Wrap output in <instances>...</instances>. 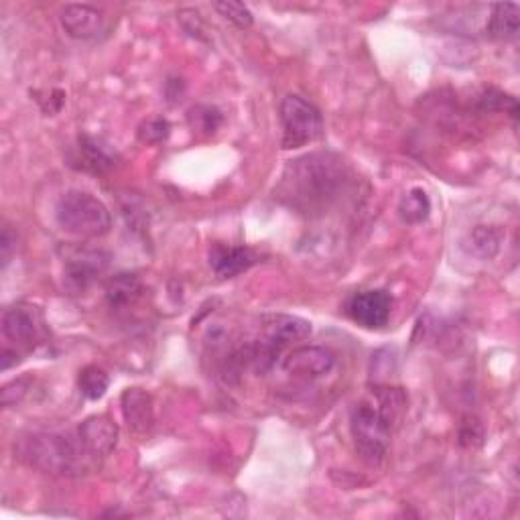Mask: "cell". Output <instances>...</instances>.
<instances>
[{"label": "cell", "instance_id": "obj_7", "mask_svg": "<svg viewBox=\"0 0 520 520\" xmlns=\"http://www.w3.org/2000/svg\"><path fill=\"white\" fill-rule=\"evenodd\" d=\"M3 334L9 342L23 346V348H35L47 340V321L43 317V311L29 303H17L9 307L3 315Z\"/></svg>", "mask_w": 520, "mask_h": 520}, {"label": "cell", "instance_id": "obj_1", "mask_svg": "<svg viewBox=\"0 0 520 520\" xmlns=\"http://www.w3.org/2000/svg\"><path fill=\"white\" fill-rule=\"evenodd\" d=\"M348 177V165L338 155L311 153L287 165L275 198L299 214H323L340 198Z\"/></svg>", "mask_w": 520, "mask_h": 520}, {"label": "cell", "instance_id": "obj_14", "mask_svg": "<svg viewBox=\"0 0 520 520\" xmlns=\"http://www.w3.org/2000/svg\"><path fill=\"white\" fill-rule=\"evenodd\" d=\"M258 263V254L244 246H222L216 244L210 250V265L216 277L220 279H232L244 271H248L252 265Z\"/></svg>", "mask_w": 520, "mask_h": 520}, {"label": "cell", "instance_id": "obj_25", "mask_svg": "<svg viewBox=\"0 0 520 520\" xmlns=\"http://www.w3.org/2000/svg\"><path fill=\"white\" fill-rule=\"evenodd\" d=\"M27 395V380H13L3 388V405L11 407L21 403V399Z\"/></svg>", "mask_w": 520, "mask_h": 520}, {"label": "cell", "instance_id": "obj_18", "mask_svg": "<svg viewBox=\"0 0 520 520\" xmlns=\"http://www.w3.org/2000/svg\"><path fill=\"white\" fill-rule=\"evenodd\" d=\"M431 214V200L425 189L413 187L399 204V216L407 224H421Z\"/></svg>", "mask_w": 520, "mask_h": 520}, {"label": "cell", "instance_id": "obj_4", "mask_svg": "<svg viewBox=\"0 0 520 520\" xmlns=\"http://www.w3.org/2000/svg\"><path fill=\"white\" fill-rule=\"evenodd\" d=\"M55 222L63 232L80 238H98L112 228V216L104 202L80 189L61 195L55 206Z\"/></svg>", "mask_w": 520, "mask_h": 520}, {"label": "cell", "instance_id": "obj_2", "mask_svg": "<svg viewBox=\"0 0 520 520\" xmlns=\"http://www.w3.org/2000/svg\"><path fill=\"white\" fill-rule=\"evenodd\" d=\"M407 411L403 388L374 384L356 405L350 419L356 451L368 466H380L386 458L390 437Z\"/></svg>", "mask_w": 520, "mask_h": 520}, {"label": "cell", "instance_id": "obj_5", "mask_svg": "<svg viewBox=\"0 0 520 520\" xmlns=\"http://www.w3.org/2000/svg\"><path fill=\"white\" fill-rule=\"evenodd\" d=\"M283 149H299L323 137L321 112L297 94H289L281 102Z\"/></svg>", "mask_w": 520, "mask_h": 520}, {"label": "cell", "instance_id": "obj_23", "mask_svg": "<svg viewBox=\"0 0 520 520\" xmlns=\"http://www.w3.org/2000/svg\"><path fill=\"white\" fill-rule=\"evenodd\" d=\"M169 122L165 118H151L141 124L139 128V141L145 145H159L169 137Z\"/></svg>", "mask_w": 520, "mask_h": 520}, {"label": "cell", "instance_id": "obj_22", "mask_svg": "<svg viewBox=\"0 0 520 520\" xmlns=\"http://www.w3.org/2000/svg\"><path fill=\"white\" fill-rule=\"evenodd\" d=\"M214 9L238 29H248L254 23V17L244 3H228V0H224V3H216Z\"/></svg>", "mask_w": 520, "mask_h": 520}, {"label": "cell", "instance_id": "obj_19", "mask_svg": "<svg viewBox=\"0 0 520 520\" xmlns=\"http://www.w3.org/2000/svg\"><path fill=\"white\" fill-rule=\"evenodd\" d=\"M78 386H80V393L88 401H98V399H102L106 395V390L110 386V378H108L104 368H100L96 364H90V366L80 370Z\"/></svg>", "mask_w": 520, "mask_h": 520}, {"label": "cell", "instance_id": "obj_16", "mask_svg": "<svg viewBox=\"0 0 520 520\" xmlns=\"http://www.w3.org/2000/svg\"><path fill=\"white\" fill-rule=\"evenodd\" d=\"M143 293V283L137 275H116L106 285V301L112 309H122L133 305Z\"/></svg>", "mask_w": 520, "mask_h": 520}, {"label": "cell", "instance_id": "obj_13", "mask_svg": "<svg viewBox=\"0 0 520 520\" xmlns=\"http://www.w3.org/2000/svg\"><path fill=\"white\" fill-rule=\"evenodd\" d=\"M59 21H61V27L65 29V33L74 39H82V41L98 37L104 27L102 13L90 5L63 7Z\"/></svg>", "mask_w": 520, "mask_h": 520}, {"label": "cell", "instance_id": "obj_26", "mask_svg": "<svg viewBox=\"0 0 520 520\" xmlns=\"http://www.w3.org/2000/svg\"><path fill=\"white\" fill-rule=\"evenodd\" d=\"M17 242V238L13 236L11 228L3 230V238H0V248H3V269H7V265L11 263V254H13V244Z\"/></svg>", "mask_w": 520, "mask_h": 520}, {"label": "cell", "instance_id": "obj_15", "mask_svg": "<svg viewBox=\"0 0 520 520\" xmlns=\"http://www.w3.org/2000/svg\"><path fill=\"white\" fill-rule=\"evenodd\" d=\"M74 163H78V169L90 173H104L110 167H114V155L106 147H102L100 141L92 137H80Z\"/></svg>", "mask_w": 520, "mask_h": 520}, {"label": "cell", "instance_id": "obj_24", "mask_svg": "<svg viewBox=\"0 0 520 520\" xmlns=\"http://www.w3.org/2000/svg\"><path fill=\"white\" fill-rule=\"evenodd\" d=\"M484 439V427L476 417H466L460 427V445L462 447H476Z\"/></svg>", "mask_w": 520, "mask_h": 520}, {"label": "cell", "instance_id": "obj_12", "mask_svg": "<svg viewBox=\"0 0 520 520\" xmlns=\"http://www.w3.org/2000/svg\"><path fill=\"white\" fill-rule=\"evenodd\" d=\"M78 435L96 458H106L118 443V425L108 415H94L80 425Z\"/></svg>", "mask_w": 520, "mask_h": 520}, {"label": "cell", "instance_id": "obj_6", "mask_svg": "<svg viewBox=\"0 0 520 520\" xmlns=\"http://www.w3.org/2000/svg\"><path fill=\"white\" fill-rule=\"evenodd\" d=\"M110 254L102 248L72 246L63 252V279L74 295L84 293L110 267Z\"/></svg>", "mask_w": 520, "mask_h": 520}, {"label": "cell", "instance_id": "obj_3", "mask_svg": "<svg viewBox=\"0 0 520 520\" xmlns=\"http://www.w3.org/2000/svg\"><path fill=\"white\" fill-rule=\"evenodd\" d=\"M17 458L45 474L82 476L96 468L98 460L82 443L80 435L29 433L15 443Z\"/></svg>", "mask_w": 520, "mask_h": 520}, {"label": "cell", "instance_id": "obj_21", "mask_svg": "<svg viewBox=\"0 0 520 520\" xmlns=\"http://www.w3.org/2000/svg\"><path fill=\"white\" fill-rule=\"evenodd\" d=\"M468 252L482 258V260H490L498 254L500 250V234L494 228L488 226H478L472 230L470 238H468Z\"/></svg>", "mask_w": 520, "mask_h": 520}, {"label": "cell", "instance_id": "obj_11", "mask_svg": "<svg viewBox=\"0 0 520 520\" xmlns=\"http://www.w3.org/2000/svg\"><path fill=\"white\" fill-rule=\"evenodd\" d=\"M120 407L130 431L137 435H145L153 429L155 405H153V397L147 393V390L126 388L120 397Z\"/></svg>", "mask_w": 520, "mask_h": 520}, {"label": "cell", "instance_id": "obj_8", "mask_svg": "<svg viewBox=\"0 0 520 520\" xmlns=\"http://www.w3.org/2000/svg\"><path fill=\"white\" fill-rule=\"evenodd\" d=\"M393 311V297L388 291L372 289L352 295L346 303L348 317L364 330H382Z\"/></svg>", "mask_w": 520, "mask_h": 520}, {"label": "cell", "instance_id": "obj_17", "mask_svg": "<svg viewBox=\"0 0 520 520\" xmlns=\"http://www.w3.org/2000/svg\"><path fill=\"white\" fill-rule=\"evenodd\" d=\"M486 35L496 41H510L518 35V7L512 3L494 5L486 23Z\"/></svg>", "mask_w": 520, "mask_h": 520}, {"label": "cell", "instance_id": "obj_9", "mask_svg": "<svg viewBox=\"0 0 520 520\" xmlns=\"http://www.w3.org/2000/svg\"><path fill=\"white\" fill-rule=\"evenodd\" d=\"M313 332L311 321L289 315V313H269L260 317V338H265L269 344L279 348L281 352L293 344L309 338Z\"/></svg>", "mask_w": 520, "mask_h": 520}, {"label": "cell", "instance_id": "obj_20", "mask_svg": "<svg viewBox=\"0 0 520 520\" xmlns=\"http://www.w3.org/2000/svg\"><path fill=\"white\" fill-rule=\"evenodd\" d=\"M224 116L216 106H208V104H198L187 110V122L193 128V133L200 135H214L216 130L220 128Z\"/></svg>", "mask_w": 520, "mask_h": 520}, {"label": "cell", "instance_id": "obj_10", "mask_svg": "<svg viewBox=\"0 0 520 520\" xmlns=\"http://www.w3.org/2000/svg\"><path fill=\"white\" fill-rule=\"evenodd\" d=\"M283 370L291 376H299V378H321L325 374H330L336 366V356L321 346H303V348H295L293 352H289L283 362H281Z\"/></svg>", "mask_w": 520, "mask_h": 520}]
</instances>
